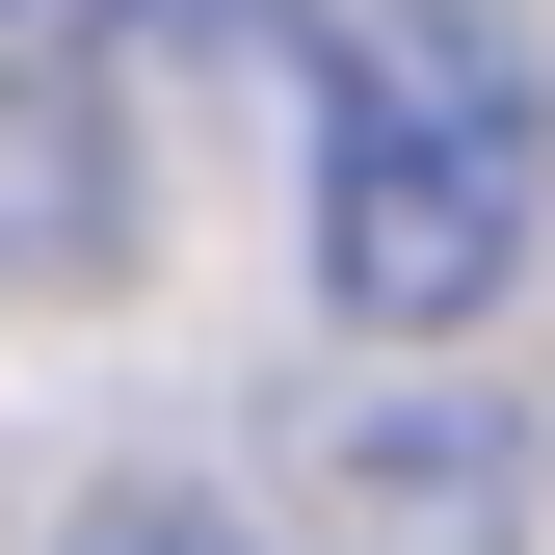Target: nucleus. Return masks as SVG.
Masks as SVG:
<instances>
[{"mask_svg":"<svg viewBox=\"0 0 555 555\" xmlns=\"http://www.w3.org/2000/svg\"><path fill=\"white\" fill-rule=\"evenodd\" d=\"M159 555H185V529H159Z\"/></svg>","mask_w":555,"mask_h":555,"instance_id":"obj_2","label":"nucleus"},{"mask_svg":"<svg viewBox=\"0 0 555 555\" xmlns=\"http://www.w3.org/2000/svg\"><path fill=\"white\" fill-rule=\"evenodd\" d=\"M529 212H555V53L503 0H371L318 53V292L371 344H450L503 318Z\"/></svg>","mask_w":555,"mask_h":555,"instance_id":"obj_1","label":"nucleus"}]
</instances>
